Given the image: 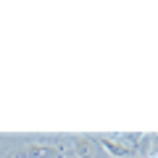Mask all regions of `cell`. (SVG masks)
Masks as SVG:
<instances>
[{"label": "cell", "instance_id": "cell-1", "mask_svg": "<svg viewBox=\"0 0 158 158\" xmlns=\"http://www.w3.org/2000/svg\"><path fill=\"white\" fill-rule=\"evenodd\" d=\"M69 150L63 145H42V142H29V145L13 150L8 158H66Z\"/></svg>", "mask_w": 158, "mask_h": 158}, {"label": "cell", "instance_id": "cell-2", "mask_svg": "<svg viewBox=\"0 0 158 158\" xmlns=\"http://www.w3.org/2000/svg\"><path fill=\"white\" fill-rule=\"evenodd\" d=\"M95 140L100 142V148L111 158H129L132 153H135V148H132L129 142H124L121 137H106V135H100V137H95Z\"/></svg>", "mask_w": 158, "mask_h": 158}, {"label": "cell", "instance_id": "cell-3", "mask_svg": "<svg viewBox=\"0 0 158 158\" xmlns=\"http://www.w3.org/2000/svg\"><path fill=\"white\" fill-rule=\"evenodd\" d=\"M74 156L77 158H92V137L82 135V137H74Z\"/></svg>", "mask_w": 158, "mask_h": 158}, {"label": "cell", "instance_id": "cell-4", "mask_svg": "<svg viewBox=\"0 0 158 158\" xmlns=\"http://www.w3.org/2000/svg\"><path fill=\"white\" fill-rule=\"evenodd\" d=\"M150 158H156V156H150Z\"/></svg>", "mask_w": 158, "mask_h": 158}]
</instances>
